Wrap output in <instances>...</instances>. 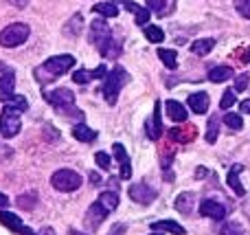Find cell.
Segmentation results:
<instances>
[{"mask_svg": "<svg viewBox=\"0 0 250 235\" xmlns=\"http://www.w3.org/2000/svg\"><path fill=\"white\" fill-rule=\"evenodd\" d=\"M44 99L55 108L57 114L66 119H75V121H83V112L75 106V95L73 90L68 88H57V90H51V92H44Z\"/></svg>", "mask_w": 250, "mask_h": 235, "instance_id": "cell-1", "label": "cell"}, {"mask_svg": "<svg viewBox=\"0 0 250 235\" xmlns=\"http://www.w3.org/2000/svg\"><path fill=\"white\" fill-rule=\"evenodd\" d=\"M90 40L97 44L101 55L108 57V60L121 55V44L114 40L112 31H110V26L105 24L104 20H95L90 24Z\"/></svg>", "mask_w": 250, "mask_h": 235, "instance_id": "cell-2", "label": "cell"}, {"mask_svg": "<svg viewBox=\"0 0 250 235\" xmlns=\"http://www.w3.org/2000/svg\"><path fill=\"white\" fill-rule=\"evenodd\" d=\"M75 66V57L73 55H55V57H48L44 64H40L35 68V79L40 84H51L55 82L60 75H64L66 70H70Z\"/></svg>", "mask_w": 250, "mask_h": 235, "instance_id": "cell-3", "label": "cell"}, {"mask_svg": "<svg viewBox=\"0 0 250 235\" xmlns=\"http://www.w3.org/2000/svg\"><path fill=\"white\" fill-rule=\"evenodd\" d=\"M127 82H129L127 70H125L123 66H114V68L105 75L104 86H101V95H104V99L108 101L110 106H114L117 99H119V92L123 90V86Z\"/></svg>", "mask_w": 250, "mask_h": 235, "instance_id": "cell-4", "label": "cell"}, {"mask_svg": "<svg viewBox=\"0 0 250 235\" xmlns=\"http://www.w3.org/2000/svg\"><path fill=\"white\" fill-rule=\"evenodd\" d=\"M29 35H31L29 24H24V22H13L7 29H2V33H0V44H2L4 48H16V46H20V44H24Z\"/></svg>", "mask_w": 250, "mask_h": 235, "instance_id": "cell-5", "label": "cell"}, {"mask_svg": "<svg viewBox=\"0 0 250 235\" xmlns=\"http://www.w3.org/2000/svg\"><path fill=\"white\" fill-rule=\"evenodd\" d=\"M51 185L57 189V192H75V189L82 187V176L73 170H57L55 174L51 176Z\"/></svg>", "mask_w": 250, "mask_h": 235, "instance_id": "cell-6", "label": "cell"}, {"mask_svg": "<svg viewBox=\"0 0 250 235\" xmlns=\"http://www.w3.org/2000/svg\"><path fill=\"white\" fill-rule=\"evenodd\" d=\"M22 121H20V110L11 108V106H4L2 112H0V134L4 139H11L20 132Z\"/></svg>", "mask_w": 250, "mask_h": 235, "instance_id": "cell-7", "label": "cell"}, {"mask_svg": "<svg viewBox=\"0 0 250 235\" xmlns=\"http://www.w3.org/2000/svg\"><path fill=\"white\" fill-rule=\"evenodd\" d=\"M127 193L134 202H138V205H151V202L156 200V192L145 183H134L132 187L127 189Z\"/></svg>", "mask_w": 250, "mask_h": 235, "instance_id": "cell-8", "label": "cell"}, {"mask_svg": "<svg viewBox=\"0 0 250 235\" xmlns=\"http://www.w3.org/2000/svg\"><path fill=\"white\" fill-rule=\"evenodd\" d=\"M0 224L16 233H20V235H35L31 229H26L24 224H22V220L18 218L16 214H9V211H0Z\"/></svg>", "mask_w": 250, "mask_h": 235, "instance_id": "cell-9", "label": "cell"}, {"mask_svg": "<svg viewBox=\"0 0 250 235\" xmlns=\"http://www.w3.org/2000/svg\"><path fill=\"white\" fill-rule=\"evenodd\" d=\"M200 214L204 218H211V220H224L226 218V207L217 200H202L200 205Z\"/></svg>", "mask_w": 250, "mask_h": 235, "instance_id": "cell-10", "label": "cell"}, {"mask_svg": "<svg viewBox=\"0 0 250 235\" xmlns=\"http://www.w3.org/2000/svg\"><path fill=\"white\" fill-rule=\"evenodd\" d=\"M105 215H108V211H105L104 207L99 205V202H95V205L88 209V214H86V224H88V229H90V231H97V229H99V224L105 220Z\"/></svg>", "mask_w": 250, "mask_h": 235, "instance_id": "cell-11", "label": "cell"}, {"mask_svg": "<svg viewBox=\"0 0 250 235\" xmlns=\"http://www.w3.org/2000/svg\"><path fill=\"white\" fill-rule=\"evenodd\" d=\"M13 88H16V75H13V70H4V73L0 75V101L11 99Z\"/></svg>", "mask_w": 250, "mask_h": 235, "instance_id": "cell-12", "label": "cell"}, {"mask_svg": "<svg viewBox=\"0 0 250 235\" xmlns=\"http://www.w3.org/2000/svg\"><path fill=\"white\" fill-rule=\"evenodd\" d=\"M112 152H114V158L119 161V165H121V178L127 180L129 176H132V163H129L127 152H125V148L121 143H114L112 145Z\"/></svg>", "mask_w": 250, "mask_h": 235, "instance_id": "cell-13", "label": "cell"}, {"mask_svg": "<svg viewBox=\"0 0 250 235\" xmlns=\"http://www.w3.org/2000/svg\"><path fill=\"white\" fill-rule=\"evenodd\" d=\"M187 104L195 114H204L208 110V106H211V99H208L207 92H193V95H189Z\"/></svg>", "mask_w": 250, "mask_h": 235, "instance_id": "cell-14", "label": "cell"}, {"mask_svg": "<svg viewBox=\"0 0 250 235\" xmlns=\"http://www.w3.org/2000/svg\"><path fill=\"white\" fill-rule=\"evenodd\" d=\"M151 141H158L160 134H163V121H160V101L154 104V114H151V123H149V130H147Z\"/></svg>", "mask_w": 250, "mask_h": 235, "instance_id": "cell-15", "label": "cell"}, {"mask_svg": "<svg viewBox=\"0 0 250 235\" xmlns=\"http://www.w3.org/2000/svg\"><path fill=\"white\" fill-rule=\"evenodd\" d=\"M151 231H167L171 235H185V227L173 220H158V222H151Z\"/></svg>", "mask_w": 250, "mask_h": 235, "instance_id": "cell-16", "label": "cell"}, {"mask_svg": "<svg viewBox=\"0 0 250 235\" xmlns=\"http://www.w3.org/2000/svg\"><path fill=\"white\" fill-rule=\"evenodd\" d=\"M73 136L77 141H82V143H92V141L97 139V130H92V128H88L86 123H75L73 128Z\"/></svg>", "mask_w": 250, "mask_h": 235, "instance_id": "cell-17", "label": "cell"}, {"mask_svg": "<svg viewBox=\"0 0 250 235\" xmlns=\"http://www.w3.org/2000/svg\"><path fill=\"white\" fill-rule=\"evenodd\" d=\"M123 4H125V9H127L129 13H134V16H136V24H147V20H149V16H151L149 9L141 7L138 2H132V0H125Z\"/></svg>", "mask_w": 250, "mask_h": 235, "instance_id": "cell-18", "label": "cell"}, {"mask_svg": "<svg viewBox=\"0 0 250 235\" xmlns=\"http://www.w3.org/2000/svg\"><path fill=\"white\" fill-rule=\"evenodd\" d=\"M165 108H167L169 119H173V121H178V123L187 121V108L182 104H178L176 99H169L167 104H165Z\"/></svg>", "mask_w": 250, "mask_h": 235, "instance_id": "cell-19", "label": "cell"}, {"mask_svg": "<svg viewBox=\"0 0 250 235\" xmlns=\"http://www.w3.org/2000/svg\"><path fill=\"white\" fill-rule=\"evenodd\" d=\"M242 170H244V165H233L230 167V171H229V187L233 189L235 193H237V196H244V193H246V189H244V185L239 183V178H237V174H242Z\"/></svg>", "mask_w": 250, "mask_h": 235, "instance_id": "cell-20", "label": "cell"}, {"mask_svg": "<svg viewBox=\"0 0 250 235\" xmlns=\"http://www.w3.org/2000/svg\"><path fill=\"white\" fill-rule=\"evenodd\" d=\"M230 77H235V75H233V68H230V66H215V68L208 70V79H211L213 84L229 82Z\"/></svg>", "mask_w": 250, "mask_h": 235, "instance_id": "cell-21", "label": "cell"}, {"mask_svg": "<svg viewBox=\"0 0 250 235\" xmlns=\"http://www.w3.org/2000/svg\"><path fill=\"white\" fill-rule=\"evenodd\" d=\"M169 134H171L173 141H180V143H189V141L195 139V134H198V132H195L193 126H187V128H173Z\"/></svg>", "mask_w": 250, "mask_h": 235, "instance_id": "cell-22", "label": "cell"}, {"mask_svg": "<svg viewBox=\"0 0 250 235\" xmlns=\"http://www.w3.org/2000/svg\"><path fill=\"white\" fill-rule=\"evenodd\" d=\"M97 202H99V205L104 207L108 214H112V211L119 207V192H104Z\"/></svg>", "mask_w": 250, "mask_h": 235, "instance_id": "cell-23", "label": "cell"}, {"mask_svg": "<svg viewBox=\"0 0 250 235\" xmlns=\"http://www.w3.org/2000/svg\"><path fill=\"white\" fill-rule=\"evenodd\" d=\"M193 198H195V193H191V192L180 193V196H178V200H176V209L180 211V214L189 215L191 211H193Z\"/></svg>", "mask_w": 250, "mask_h": 235, "instance_id": "cell-24", "label": "cell"}, {"mask_svg": "<svg viewBox=\"0 0 250 235\" xmlns=\"http://www.w3.org/2000/svg\"><path fill=\"white\" fill-rule=\"evenodd\" d=\"M213 46H215V40L204 38V40H195V42L191 44V51H193L195 55H208V53L213 51Z\"/></svg>", "mask_w": 250, "mask_h": 235, "instance_id": "cell-25", "label": "cell"}, {"mask_svg": "<svg viewBox=\"0 0 250 235\" xmlns=\"http://www.w3.org/2000/svg\"><path fill=\"white\" fill-rule=\"evenodd\" d=\"M158 57L163 60V64L167 66V68H176L178 66V53L173 51V48H158Z\"/></svg>", "mask_w": 250, "mask_h": 235, "instance_id": "cell-26", "label": "cell"}, {"mask_svg": "<svg viewBox=\"0 0 250 235\" xmlns=\"http://www.w3.org/2000/svg\"><path fill=\"white\" fill-rule=\"evenodd\" d=\"M92 11L104 16V18H117L119 16V9L114 7V2H97L95 7H92Z\"/></svg>", "mask_w": 250, "mask_h": 235, "instance_id": "cell-27", "label": "cell"}, {"mask_svg": "<svg viewBox=\"0 0 250 235\" xmlns=\"http://www.w3.org/2000/svg\"><path fill=\"white\" fill-rule=\"evenodd\" d=\"M16 205L20 207L22 211H31L38 205V196H35V193H22V196L16 198Z\"/></svg>", "mask_w": 250, "mask_h": 235, "instance_id": "cell-28", "label": "cell"}, {"mask_svg": "<svg viewBox=\"0 0 250 235\" xmlns=\"http://www.w3.org/2000/svg\"><path fill=\"white\" fill-rule=\"evenodd\" d=\"M217 134H220V117H217V114H213V117L208 119L207 141H208V143H215V141H217Z\"/></svg>", "mask_w": 250, "mask_h": 235, "instance_id": "cell-29", "label": "cell"}, {"mask_svg": "<svg viewBox=\"0 0 250 235\" xmlns=\"http://www.w3.org/2000/svg\"><path fill=\"white\" fill-rule=\"evenodd\" d=\"M143 33H145V38L149 40V42H163L165 40V33L154 24H147L145 29H143Z\"/></svg>", "mask_w": 250, "mask_h": 235, "instance_id": "cell-30", "label": "cell"}, {"mask_svg": "<svg viewBox=\"0 0 250 235\" xmlns=\"http://www.w3.org/2000/svg\"><path fill=\"white\" fill-rule=\"evenodd\" d=\"M224 123L230 128V130H242L244 128V119L239 117V114H235V112L224 114Z\"/></svg>", "mask_w": 250, "mask_h": 235, "instance_id": "cell-31", "label": "cell"}, {"mask_svg": "<svg viewBox=\"0 0 250 235\" xmlns=\"http://www.w3.org/2000/svg\"><path fill=\"white\" fill-rule=\"evenodd\" d=\"M4 104H7V106H11V108H16V110H20V112H24V110L29 108V101H26L22 95H13L11 99H9V101H4Z\"/></svg>", "mask_w": 250, "mask_h": 235, "instance_id": "cell-32", "label": "cell"}, {"mask_svg": "<svg viewBox=\"0 0 250 235\" xmlns=\"http://www.w3.org/2000/svg\"><path fill=\"white\" fill-rule=\"evenodd\" d=\"M90 79H95V75H92V70H86V68H79L73 73V82L75 84H88Z\"/></svg>", "mask_w": 250, "mask_h": 235, "instance_id": "cell-33", "label": "cell"}, {"mask_svg": "<svg viewBox=\"0 0 250 235\" xmlns=\"http://www.w3.org/2000/svg\"><path fill=\"white\" fill-rule=\"evenodd\" d=\"M237 101V97H235V88H229V90H224V95H222V101H220V108L222 110H229L230 106Z\"/></svg>", "mask_w": 250, "mask_h": 235, "instance_id": "cell-34", "label": "cell"}, {"mask_svg": "<svg viewBox=\"0 0 250 235\" xmlns=\"http://www.w3.org/2000/svg\"><path fill=\"white\" fill-rule=\"evenodd\" d=\"M147 7H149V11L158 13V16H165L167 13V0H147Z\"/></svg>", "mask_w": 250, "mask_h": 235, "instance_id": "cell-35", "label": "cell"}, {"mask_svg": "<svg viewBox=\"0 0 250 235\" xmlns=\"http://www.w3.org/2000/svg\"><path fill=\"white\" fill-rule=\"evenodd\" d=\"M79 22H83V16H82V13H75V16L70 18L68 26H66V33H68V35H77L79 33Z\"/></svg>", "mask_w": 250, "mask_h": 235, "instance_id": "cell-36", "label": "cell"}, {"mask_svg": "<svg viewBox=\"0 0 250 235\" xmlns=\"http://www.w3.org/2000/svg\"><path fill=\"white\" fill-rule=\"evenodd\" d=\"M95 161H97V165H99L104 171H108L110 167H112V161H110V156L105 152H97L95 154Z\"/></svg>", "mask_w": 250, "mask_h": 235, "instance_id": "cell-37", "label": "cell"}, {"mask_svg": "<svg viewBox=\"0 0 250 235\" xmlns=\"http://www.w3.org/2000/svg\"><path fill=\"white\" fill-rule=\"evenodd\" d=\"M222 235H244V231L237 222H226L222 227Z\"/></svg>", "mask_w": 250, "mask_h": 235, "instance_id": "cell-38", "label": "cell"}, {"mask_svg": "<svg viewBox=\"0 0 250 235\" xmlns=\"http://www.w3.org/2000/svg\"><path fill=\"white\" fill-rule=\"evenodd\" d=\"M235 9H237L239 16L250 20V0H235Z\"/></svg>", "mask_w": 250, "mask_h": 235, "instance_id": "cell-39", "label": "cell"}, {"mask_svg": "<svg viewBox=\"0 0 250 235\" xmlns=\"http://www.w3.org/2000/svg\"><path fill=\"white\" fill-rule=\"evenodd\" d=\"M248 82H250V75L248 73H242L239 77H235V90H246L248 88Z\"/></svg>", "mask_w": 250, "mask_h": 235, "instance_id": "cell-40", "label": "cell"}, {"mask_svg": "<svg viewBox=\"0 0 250 235\" xmlns=\"http://www.w3.org/2000/svg\"><path fill=\"white\" fill-rule=\"evenodd\" d=\"M13 156V150L7 148V145H0V161H4V158Z\"/></svg>", "mask_w": 250, "mask_h": 235, "instance_id": "cell-41", "label": "cell"}, {"mask_svg": "<svg viewBox=\"0 0 250 235\" xmlns=\"http://www.w3.org/2000/svg\"><path fill=\"white\" fill-rule=\"evenodd\" d=\"M125 231H127V227H125V224H117V227L110 229V233H108V235H123Z\"/></svg>", "mask_w": 250, "mask_h": 235, "instance_id": "cell-42", "label": "cell"}, {"mask_svg": "<svg viewBox=\"0 0 250 235\" xmlns=\"http://www.w3.org/2000/svg\"><path fill=\"white\" fill-rule=\"evenodd\" d=\"M239 112H246V114H250V99H244L242 104H239Z\"/></svg>", "mask_w": 250, "mask_h": 235, "instance_id": "cell-43", "label": "cell"}, {"mask_svg": "<svg viewBox=\"0 0 250 235\" xmlns=\"http://www.w3.org/2000/svg\"><path fill=\"white\" fill-rule=\"evenodd\" d=\"M7 2H11L13 7H18V9H24L26 4H29V0H7Z\"/></svg>", "mask_w": 250, "mask_h": 235, "instance_id": "cell-44", "label": "cell"}, {"mask_svg": "<svg viewBox=\"0 0 250 235\" xmlns=\"http://www.w3.org/2000/svg\"><path fill=\"white\" fill-rule=\"evenodd\" d=\"M239 62H242V64H248V62H250V48H246V51L239 55Z\"/></svg>", "mask_w": 250, "mask_h": 235, "instance_id": "cell-45", "label": "cell"}, {"mask_svg": "<svg viewBox=\"0 0 250 235\" xmlns=\"http://www.w3.org/2000/svg\"><path fill=\"white\" fill-rule=\"evenodd\" d=\"M7 205H9V198L4 193H0V207H7Z\"/></svg>", "mask_w": 250, "mask_h": 235, "instance_id": "cell-46", "label": "cell"}, {"mask_svg": "<svg viewBox=\"0 0 250 235\" xmlns=\"http://www.w3.org/2000/svg\"><path fill=\"white\" fill-rule=\"evenodd\" d=\"M90 180H92V183H95V185H99V183H101V178L95 174V171H92V174H90Z\"/></svg>", "mask_w": 250, "mask_h": 235, "instance_id": "cell-47", "label": "cell"}, {"mask_svg": "<svg viewBox=\"0 0 250 235\" xmlns=\"http://www.w3.org/2000/svg\"><path fill=\"white\" fill-rule=\"evenodd\" d=\"M42 235H55V231H53V229H44Z\"/></svg>", "mask_w": 250, "mask_h": 235, "instance_id": "cell-48", "label": "cell"}, {"mask_svg": "<svg viewBox=\"0 0 250 235\" xmlns=\"http://www.w3.org/2000/svg\"><path fill=\"white\" fill-rule=\"evenodd\" d=\"M70 235H83V233H79V231H75V229H73V231H70Z\"/></svg>", "mask_w": 250, "mask_h": 235, "instance_id": "cell-49", "label": "cell"}, {"mask_svg": "<svg viewBox=\"0 0 250 235\" xmlns=\"http://www.w3.org/2000/svg\"><path fill=\"white\" fill-rule=\"evenodd\" d=\"M112 2H114V4H121V2H125V0H112Z\"/></svg>", "mask_w": 250, "mask_h": 235, "instance_id": "cell-50", "label": "cell"}, {"mask_svg": "<svg viewBox=\"0 0 250 235\" xmlns=\"http://www.w3.org/2000/svg\"><path fill=\"white\" fill-rule=\"evenodd\" d=\"M154 235H160V233H154Z\"/></svg>", "mask_w": 250, "mask_h": 235, "instance_id": "cell-51", "label": "cell"}]
</instances>
